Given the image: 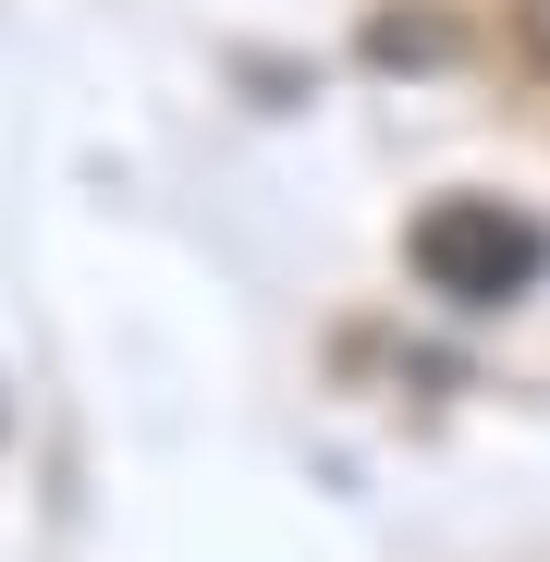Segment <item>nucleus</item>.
I'll use <instances>...</instances> for the list:
<instances>
[{"label":"nucleus","instance_id":"nucleus-2","mask_svg":"<svg viewBox=\"0 0 550 562\" xmlns=\"http://www.w3.org/2000/svg\"><path fill=\"white\" fill-rule=\"evenodd\" d=\"M526 49H538V74H550V0H526Z\"/></svg>","mask_w":550,"mask_h":562},{"label":"nucleus","instance_id":"nucleus-1","mask_svg":"<svg viewBox=\"0 0 550 562\" xmlns=\"http://www.w3.org/2000/svg\"><path fill=\"white\" fill-rule=\"evenodd\" d=\"M404 257H416L428 294L465 306V318H490V306H514V294L550 281V233H538L526 209H502V196H440V209H416Z\"/></svg>","mask_w":550,"mask_h":562}]
</instances>
